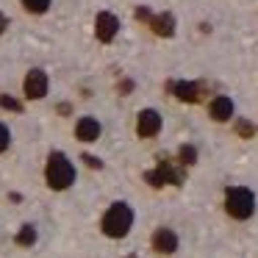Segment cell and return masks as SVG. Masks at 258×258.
Masks as SVG:
<instances>
[{"mask_svg":"<svg viewBox=\"0 0 258 258\" xmlns=\"http://www.w3.org/2000/svg\"><path fill=\"white\" fill-rule=\"evenodd\" d=\"M134 225V211H131L128 203H114L111 208L103 217V233L111 236V239H122L125 233Z\"/></svg>","mask_w":258,"mask_h":258,"instance_id":"6da1fadb","label":"cell"},{"mask_svg":"<svg viewBox=\"0 0 258 258\" xmlns=\"http://www.w3.org/2000/svg\"><path fill=\"white\" fill-rule=\"evenodd\" d=\"M45 175H47L50 189H67V186L75 180V167L67 161V156H64V153H53V156L47 158Z\"/></svg>","mask_w":258,"mask_h":258,"instance_id":"7a4b0ae2","label":"cell"},{"mask_svg":"<svg viewBox=\"0 0 258 258\" xmlns=\"http://www.w3.org/2000/svg\"><path fill=\"white\" fill-rule=\"evenodd\" d=\"M225 208H228L230 217L236 219H247L252 217V208H255V197L250 189H241V186H230L225 191Z\"/></svg>","mask_w":258,"mask_h":258,"instance_id":"3957f363","label":"cell"},{"mask_svg":"<svg viewBox=\"0 0 258 258\" xmlns=\"http://www.w3.org/2000/svg\"><path fill=\"white\" fill-rule=\"evenodd\" d=\"M145 180L150 186H164V183H175V186H178V183H183V172H180V169H175L167 158H158V169L147 172Z\"/></svg>","mask_w":258,"mask_h":258,"instance_id":"277c9868","label":"cell"},{"mask_svg":"<svg viewBox=\"0 0 258 258\" xmlns=\"http://www.w3.org/2000/svg\"><path fill=\"white\" fill-rule=\"evenodd\" d=\"M136 17L145 20V23L150 25V28L156 31L158 36H172V34H175V20H172V14H158V17H153L147 9H139V12H136Z\"/></svg>","mask_w":258,"mask_h":258,"instance_id":"5b68a950","label":"cell"},{"mask_svg":"<svg viewBox=\"0 0 258 258\" xmlns=\"http://www.w3.org/2000/svg\"><path fill=\"white\" fill-rule=\"evenodd\" d=\"M117 28H119V20L114 17V14H108V12H100V14H97V20H95V34H97V39H100V42H111L114 36H117Z\"/></svg>","mask_w":258,"mask_h":258,"instance_id":"8992f818","label":"cell"},{"mask_svg":"<svg viewBox=\"0 0 258 258\" xmlns=\"http://www.w3.org/2000/svg\"><path fill=\"white\" fill-rule=\"evenodd\" d=\"M25 95L31 100H42L47 95V75L42 70H31L28 78H25Z\"/></svg>","mask_w":258,"mask_h":258,"instance_id":"52a82bcc","label":"cell"},{"mask_svg":"<svg viewBox=\"0 0 258 258\" xmlns=\"http://www.w3.org/2000/svg\"><path fill=\"white\" fill-rule=\"evenodd\" d=\"M153 250L161 252V255L175 252V250H178V236H175L169 228H158L156 233H153Z\"/></svg>","mask_w":258,"mask_h":258,"instance_id":"ba28073f","label":"cell"},{"mask_svg":"<svg viewBox=\"0 0 258 258\" xmlns=\"http://www.w3.org/2000/svg\"><path fill=\"white\" fill-rule=\"evenodd\" d=\"M136 131H139V136H156L158 131H161V117H158V111H142L139 122H136Z\"/></svg>","mask_w":258,"mask_h":258,"instance_id":"9c48e42d","label":"cell"},{"mask_svg":"<svg viewBox=\"0 0 258 258\" xmlns=\"http://www.w3.org/2000/svg\"><path fill=\"white\" fill-rule=\"evenodd\" d=\"M75 134H78L81 142H95L100 136V122L95 117H81L78 125H75Z\"/></svg>","mask_w":258,"mask_h":258,"instance_id":"30bf717a","label":"cell"},{"mask_svg":"<svg viewBox=\"0 0 258 258\" xmlns=\"http://www.w3.org/2000/svg\"><path fill=\"white\" fill-rule=\"evenodd\" d=\"M169 89H172L183 103H197L200 100V86L191 84V81H175V84H169Z\"/></svg>","mask_w":258,"mask_h":258,"instance_id":"8fae6325","label":"cell"},{"mask_svg":"<svg viewBox=\"0 0 258 258\" xmlns=\"http://www.w3.org/2000/svg\"><path fill=\"white\" fill-rule=\"evenodd\" d=\"M211 117L217 119V122L230 119V117H233V100H230V97H225V95L214 97V103H211Z\"/></svg>","mask_w":258,"mask_h":258,"instance_id":"7c38bea8","label":"cell"},{"mask_svg":"<svg viewBox=\"0 0 258 258\" xmlns=\"http://www.w3.org/2000/svg\"><path fill=\"white\" fill-rule=\"evenodd\" d=\"M23 6L28 9L31 14H45L47 6H50V0H23Z\"/></svg>","mask_w":258,"mask_h":258,"instance_id":"4fadbf2b","label":"cell"},{"mask_svg":"<svg viewBox=\"0 0 258 258\" xmlns=\"http://www.w3.org/2000/svg\"><path fill=\"white\" fill-rule=\"evenodd\" d=\"M17 241H20V244H34V241H36V230L31 228V225H25V228L20 230Z\"/></svg>","mask_w":258,"mask_h":258,"instance_id":"5bb4252c","label":"cell"},{"mask_svg":"<svg viewBox=\"0 0 258 258\" xmlns=\"http://www.w3.org/2000/svg\"><path fill=\"white\" fill-rule=\"evenodd\" d=\"M197 161V150L191 145H183L180 147V164H195Z\"/></svg>","mask_w":258,"mask_h":258,"instance_id":"9a60e30c","label":"cell"},{"mask_svg":"<svg viewBox=\"0 0 258 258\" xmlns=\"http://www.w3.org/2000/svg\"><path fill=\"white\" fill-rule=\"evenodd\" d=\"M236 131H239V136H244V139H250V136L255 134V128H252L247 119H239V122H236Z\"/></svg>","mask_w":258,"mask_h":258,"instance_id":"2e32d148","label":"cell"},{"mask_svg":"<svg viewBox=\"0 0 258 258\" xmlns=\"http://www.w3.org/2000/svg\"><path fill=\"white\" fill-rule=\"evenodd\" d=\"M0 106H3V108H9V111H23L20 100H14V97H9V95H3V97H0Z\"/></svg>","mask_w":258,"mask_h":258,"instance_id":"e0dca14e","label":"cell"},{"mask_svg":"<svg viewBox=\"0 0 258 258\" xmlns=\"http://www.w3.org/2000/svg\"><path fill=\"white\" fill-rule=\"evenodd\" d=\"M9 142H12V136H9V128H6V125H0V153L9 147Z\"/></svg>","mask_w":258,"mask_h":258,"instance_id":"ac0fdd59","label":"cell"},{"mask_svg":"<svg viewBox=\"0 0 258 258\" xmlns=\"http://www.w3.org/2000/svg\"><path fill=\"white\" fill-rule=\"evenodd\" d=\"M84 161H86V164H89V167H95V169H97V167H100V161H97V158H95V156H84Z\"/></svg>","mask_w":258,"mask_h":258,"instance_id":"d6986e66","label":"cell"},{"mask_svg":"<svg viewBox=\"0 0 258 258\" xmlns=\"http://www.w3.org/2000/svg\"><path fill=\"white\" fill-rule=\"evenodd\" d=\"M3 28H6V17L0 14V34H3Z\"/></svg>","mask_w":258,"mask_h":258,"instance_id":"ffe728a7","label":"cell"},{"mask_svg":"<svg viewBox=\"0 0 258 258\" xmlns=\"http://www.w3.org/2000/svg\"><path fill=\"white\" fill-rule=\"evenodd\" d=\"M128 258H136V255H128Z\"/></svg>","mask_w":258,"mask_h":258,"instance_id":"44dd1931","label":"cell"}]
</instances>
